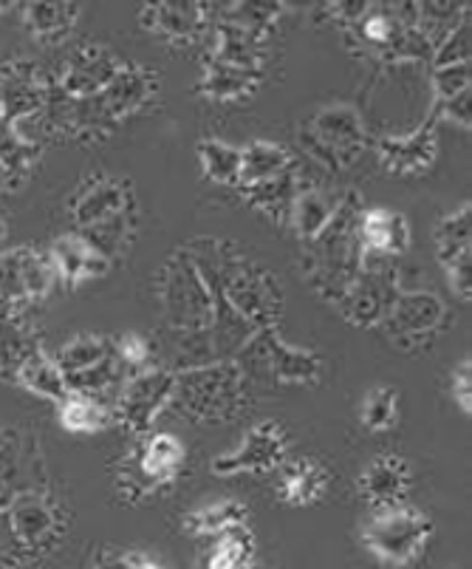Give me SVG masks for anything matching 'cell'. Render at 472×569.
Instances as JSON below:
<instances>
[{
    "mask_svg": "<svg viewBox=\"0 0 472 569\" xmlns=\"http://www.w3.org/2000/svg\"><path fill=\"white\" fill-rule=\"evenodd\" d=\"M187 250L199 263L201 276L207 278L218 301L232 309L252 332L280 326L287 295L272 269L255 261L230 238H195Z\"/></svg>",
    "mask_w": 472,
    "mask_h": 569,
    "instance_id": "6da1fadb",
    "label": "cell"
},
{
    "mask_svg": "<svg viewBox=\"0 0 472 569\" xmlns=\"http://www.w3.org/2000/svg\"><path fill=\"white\" fill-rule=\"evenodd\" d=\"M362 199L360 193H345L331 224L311 238L303 252V272L311 289L329 303H340L362 269L360 224Z\"/></svg>",
    "mask_w": 472,
    "mask_h": 569,
    "instance_id": "7a4b0ae2",
    "label": "cell"
},
{
    "mask_svg": "<svg viewBox=\"0 0 472 569\" xmlns=\"http://www.w3.org/2000/svg\"><path fill=\"white\" fill-rule=\"evenodd\" d=\"M255 388L249 386L232 360L175 369L173 406L190 422H232L252 406Z\"/></svg>",
    "mask_w": 472,
    "mask_h": 569,
    "instance_id": "3957f363",
    "label": "cell"
},
{
    "mask_svg": "<svg viewBox=\"0 0 472 569\" xmlns=\"http://www.w3.org/2000/svg\"><path fill=\"white\" fill-rule=\"evenodd\" d=\"M249 386H318L323 380V357L314 349H300L280 338V326L255 329L232 355Z\"/></svg>",
    "mask_w": 472,
    "mask_h": 569,
    "instance_id": "277c9868",
    "label": "cell"
},
{
    "mask_svg": "<svg viewBox=\"0 0 472 569\" xmlns=\"http://www.w3.org/2000/svg\"><path fill=\"white\" fill-rule=\"evenodd\" d=\"M184 445L173 433H148L113 468V488L124 505H142L175 482L184 468Z\"/></svg>",
    "mask_w": 472,
    "mask_h": 569,
    "instance_id": "5b68a950",
    "label": "cell"
},
{
    "mask_svg": "<svg viewBox=\"0 0 472 569\" xmlns=\"http://www.w3.org/2000/svg\"><path fill=\"white\" fill-rule=\"evenodd\" d=\"M368 142L365 119L351 102H325L300 128V144L311 162L331 173L349 170L362 157Z\"/></svg>",
    "mask_w": 472,
    "mask_h": 569,
    "instance_id": "8992f818",
    "label": "cell"
},
{
    "mask_svg": "<svg viewBox=\"0 0 472 569\" xmlns=\"http://www.w3.org/2000/svg\"><path fill=\"white\" fill-rule=\"evenodd\" d=\"M433 532V519L404 501V505L385 507V510H373L362 525L360 538L376 561L388 563V567H408L424 556Z\"/></svg>",
    "mask_w": 472,
    "mask_h": 569,
    "instance_id": "52a82bcc",
    "label": "cell"
},
{
    "mask_svg": "<svg viewBox=\"0 0 472 569\" xmlns=\"http://www.w3.org/2000/svg\"><path fill=\"white\" fill-rule=\"evenodd\" d=\"M173 391L175 369L153 363L142 371H133L113 402V422H119L131 437H148L155 419L173 406Z\"/></svg>",
    "mask_w": 472,
    "mask_h": 569,
    "instance_id": "ba28073f",
    "label": "cell"
},
{
    "mask_svg": "<svg viewBox=\"0 0 472 569\" xmlns=\"http://www.w3.org/2000/svg\"><path fill=\"white\" fill-rule=\"evenodd\" d=\"M450 320L448 303L435 292H399L391 312L382 320L388 338L404 351H419L444 332Z\"/></svg>",
    "mask_w": 472,
    "mask_h": 569,
    "instance_id": "9c48e42d",
    "label": "cell"
},
{
    "mask_svg": "<svg viewBox=\"0 0 472 569\" xmlns=\"http://www.w3.org/2000/svg\"><path fill=\"white\" fill-rule=\"evenodd\" d=\"M399 292H402V287H399L396 269L391 267V261L388 258L362 256L360 276L351 283L345 298L337 303V309L349 323L371 329V326H382Z\"/></svg>",
    "mask_w": 472,
    "mask_h": 569,
    "instance_id": "30bf717a",
    "label": "cell"
},
{
    "mask_svg": "<svg viewBox=\"0 0 472 569\" xmlns=\"http://www.w3.org/2000/svg\"><path fill=\"white\" fill-rule=\"evenodd\" d=\"M289 459L287 428L278 419H261L249 428L243 442L232 451L221 453L210 462L215 476H241V473H274Z\"/></svg>",
    "mask_w": 472,
    "mask_h": 569,
    "instance_id": "8fae6325",
    "label": "cell"
},
{
    "mask_svg": "<svg viewBox=\"0 0 472 569\" xmlns=\"http://www.w3.org/2000/svg\"><path fill=\"white\" fill-rule=\"evenodd\" d=\"M124 69V63L102 43H80L62 57L54 86L69 100H86L100 94L102 88L113 82V77Z\"/></svg>",
    "mask_w": 472,
    "mask_h": 569,
    "instance_id": "7c38bea8",
    "label": "cell"
},
{
    "mask_svg": "<svg viewBox=\"0 0 472 569\" xmlns=\"http://www.w3.org/2000/svg\"><path fill=\"white\" fill-rule=\"evenodd\" d=\"M9 516H12L14 532L23 541L31 561L54 552L60 547L62 536H66V516H62V510L49 496L38 493V490L20 493L9 505Z\"/></svg>",
    "mask_w": 472,
    "mask_h": 569,
    "instance_id": "4fadbf2b",
    "label": "cell"
},
{
    "mask_svg": "<svg viewBox=\"0 0 472 569\" xmlns=\"http://www.w3.org/2000/svg\"><path fill=\"white\" fill-rule=\"evenodd\" d=\"M54 82V80H51ZM51 82L34 60H12L0 69V113L20 126L40 117L49 102Z\"/></svg>",
    "mask_w": 472,
    "mask_h": 569,
    "instance_id": "5bb4252c",
    "label": "cell"
},
{
    "mask_svg": "<svg viewBox=\"0 0 472 569\" xmlns=\"http://www.w3.org/2000/svg\"><path fill=\"white\" fill-rule=\"evenodd\" d=\"M133 210H137L133 184L128 179H117V176H91L71 199V219L80 230L117 219L122 213H133Z\"/></svg>",
    "mask_w": 472,
    "mask_h": 569,
    "instance_id": "9a60e30c",
    "label": "cell"
},
{
    "mask_svg": "<svg viewBox=\"0 0 472 569\" xmlns=\"http://www.w3.org/2000/svg\"><path fill=\"white\" fill-rule=\"evenodd\" d=\"M144 32L162 38L170 46H193L212 26L210 3L173 0V3H148L139 12Z\"/></svg>",
    "mask_w": 472,
    "mask_h": 569,
    "instance_id": "2e32d148",
    "label": "cell"
},
{
    "mask_svg": "<svg viewBox=\"0 0 472 569\" xmlns=\"http://www.w3.org/2000/svg\"><path fill=\"white\" fill-rule=\"evenodd\" d=\"M435 113H430L422 126L402 137H382L376 144L380 162L393 176H422L433 168L439 157V137H435Z\"/></svg>",
    "mask_w": 472,
    "mask_h": 569,
    "instance_id": "e0dca14e",
    "label": "cell"
},
{
    "mask_svg": "<svg viewBox=\"0 0 472 569\" xmlns=\"http://www.w3.org/2000/svg\"><path fill=\"white\" fill-rule=\"evenodd\" d=\"M413 488V470L411 462L399 453H382L373 462L365 465L360 473V490L362 501L371 510H385V507H396L408 501Z\"/></svg>",
    "mask_w": 472,
    "mask_h": 569,
    "instance_id": "ac0fdd59",
    "label": "cell"
},
{
    "mask_svg": "<svg viewBox=\"0 0 472 569\" xmlns=\"http://www.w3.org/2000/svg\"><path fill=\"white\" fill-rule=\"evenodd\" d=\"M49 261L54 269V278L62 287H82L86 281L108 276L111 261L100 250H93L80 232H62L51 241Z\"/></svg>",
    "mask_w": 472,
    "mask_h": 569,
    "instance_id": "d6986e66",
    "label": "cell"
},
{
    "mask_svg": "<svg viewBox=\"0 0 472 569\" xmlns=\"http://www.w3.org/2000/svg\"><path fill=\"white\" fill-rule=\"evenodd\" d=\"M356 232H360L362 256L393 261V258L404 256L408 247H411L408 216L391 210V207H362Z\"/></svg>",
    "mask_w": 472,
    "mask_h": 569,
    "instance_id": "ffe728a7",
    "label": "cell"
},
{
    "mask_svg": "<svg viewBox=\"0 0 472 569\" xmlns=\"http://www.w3.org/2000/svg\"><path fill=\"white\" fill-rule=\"evenodd\" d=\"M278 499L289 507L318 505L331 488V473L323 462L309 457H289L278 470Z\"/></svg>",
    "mask_w": 472,
    "mask_h": 569,
    "instance_id": "44dd1931",
    "label": "cell"
},
{
    "mask_svg": "<svg viewBox=\"0 0 472 569\" xmlns=\"http://www.w3.org/2000/svg\"><path fill=\"white\" fill-rule=\"evenodd\" d=\"M342 196L345 193H337V190L323 188V184H303V179H300L289 224H292V230L298 232L303 244H309L311 238H318L331 224V219H334L342 204Z\"/></svg>",
    "mask_w": 472,
    "mask_h": 569,
    "instance_id": "7402d4cb",
    "label": "cell"
},
{
    "mask_svg": "<svg viewBox=\"0 0 472 569\" xmlns=\"http://www.w3.org/2000/svg\"><path fill=\"white\" fill-rule=\"evenodd\" d=\"M267 40L263 34L247 32L241 26H232L227 20H212V60L241 66V69L263 71L267 66Z\"/></svg>",
    "mask_w": 472,
    "mask_h": 569,
    "instance_id": "603a6c76",
    "label": "cell"
},
{
    "mask_svg": "<svg viewBox=\"0 0 472 569\" xmlns=\"http://www.w3.org/2000/svg\"><path fill=\"white\" fill-rule=\"evenodd\" d=\"M263 86V71L241 69V66L221 63L207 57L204 74L199 80V94L212 102L249 100Z\"/></svg>",
    "mask_w": 472,
    "mask_h": 569,
    "instance_id": "cb8c5ba5",
    "label": "cell"
},
{
    "mask_svg": "<svg viewBox=\"0 0 472 569\" xmlns=\"http://www.w3.org/2000/svg\"><path fill=\"white\" fill-rule=\"evenodd\" d=\"M300 190V164L294 170H287V173L274 176V179H267V182L258 184H241L238 193L247 201L252 210L267 216L274 224H289V216H292L294 196Z\"/></svg>",
    "mask_w": 472,
    "mask_h": 569,
    "instance_id": "d4e9b609",
    "label": "cell"
},
{
    "mask_svg": "<svg viewBox=\"0 0 472 569\" xmlns=\"http://www.w3.org/2000/svg\"><path fill=\"white\" fill-rule=\"evenodd\" d=\"M249 525V507L238 499H218L201 505L181 519V530L193 538H218Z\"/></svg>",
    "mask_w": 472,
    "mask_h": 569,
    "instance_id": "484cf974",
    "label": "cell"
},
{
    "mask_svg": "<svg viewBox=\"0 0 472 569\" xmlns=\"http://www.w3.org/2000/svg\"><path fill=\"white\" fill-rule=\"evenodd\" d=\"M298 168V159L289 151L287 144L272 142V139H255L241 148V184H258L274 179V176L287 173V170Z\"/></svg>",
    "mask_w": 472,
    "mask_h": 569,
    "instance_id": "4316f807",
    "label": "cell"
},
{
    "mask_svg": "<svg viewBox=\"0 0 472 569\" xmlns=\"http://www.w3.org/2000/svg\"><path fill=\"white\" fill-rule=\"evenodd\" d=\"M80 14L77 3H29L23 7V23L38 43L57 46L74 32Z\"/></svg>",
    "mask_w": 472,
    "mask_h": 569,
    "instance_id": "83f0119b",
    "label": "cell"
},
{
    "mask_svg": "<svg viewBox=\"0 0 472 569\" xmlns=\"http://www.w3.org/2000/svg\"><path fill=\"white\" fill-rule=\"evenodd\" d=\"M18 386H23L31 395L43 397V400H51L60 406L66 397H69V386H66V375L60 371L57 360L51 355H46L43 349L34 351V355L20 366L18 377H14Z\"/></svg>",
    "mask_w": 472,
    "mask_h": 569,
    "instance_id": "f1b7e54d",
    "label": "cell"
},
{
    "mask_svg": "<svg viewBox=\"0 0 472 569\" xmlns=\"http://www.w3.org/2000/svg\"><path fill=\"white\" fill-rule=\"evenodd\" d=\"M195 157H199L204 179H210L212 184H221V188H238V179H241V148L238 144L207 137L195 148Z\"/></svg>",
    "mask_w": 472,
    "mask_h": 569,
    "instance_id": "f546056e",
    "label": "cell"
},
{
    "mask_svg": "<svg viewBox=\"0 0 472 569\" xmlns=\"http://www.w3.org/2000/svg\"><path fill=\"white\" fill-rule=\"evenodd\" d=\"M57 422L69 433H100L113 422V408L93 397L69 395L60 402Z\"/></svg>",
    "mask_w": 472,
    "mask_h": 569,
    "instance_id": "4dcf8cb0",
    "label": "cell"
},
{
    "mask_svg": "<svg viewBox=\"0 0 472 569\" xmlns=\"http://www.w3.org/2000/svg\"><path fill=\"white\" fill-rule=\"evenodd\" d=\"M255 536L249 525L235 527L224 536L212 538V547L207 552V569H252L255 567Z\"/></svg>",
    "mask_w": 472,
    "mask_h": 569,
    "instance_id": "1f68e13d",
    "label": "cell"
},
{
    "mask_svg": "<svg viewBox=\"0 0 472 569\" xmlns=\"http://www.w3.org/2000/svg\"><path fill=\"white\" fill-rule=\"evenodd\" d=\"M472 207L470 201L461 204L459 210L444 216L439 224H435V256H439V263H450L455 258L472 256Z\"/></svg>",
    "mask_w": 472,
    "mask_h": 569,
    "instance_id": "d6a6232c",
    "label": "cell"
},
{
    "mask_svg": "<svg viewBox=\"0 0 472 569\" xmlns=\"http://www.w3.org/2000/svg\"><path fill=\"white\" fill-rule=\"evenodd\" d=\"M117 355L113 349V338H102V335H77L69 343L62 346L54 355L57 366H60L62 375H77V371H86L91 366H100L106 360Z\"/></svg>",
    "mask_w": 472,
    "mask_h": 569,
    "instance_id": "836d02e7",
    "label": "cell"
},
{
    "mask_svg": "<svg viewBox=\"0 0 472 569\" xmlns=\"http://www.w3.org/2000/svg\"><path fill=\"white\" fill-rule=\"evenodd\" d=\"M40 349L43 346H40L38 335L31 332L23 318L0 326V377L14 382L20 366Z\"/></svg>",
    "mask_w": 472,
    "mask_h": 569,
    "instance_id": "e575fe53",
    "label": "cell"
},
{
    "mask_svg": "<svg viewBox=\"0 0 472 569\" xmlns=\"http://www.w3.org/2000/svg\"><path fill=\"white\" fill-rule=\"evenodd\" d=\"M137 227H139V219H137V210H133V213H122L117 216V219H108L102 221V224H93L88 227V230H77V232L86 238L93 250H100L102 256L111 261V258L131 250L133 238H137Z\"/></svg>",
    "mask_w": 472,
    "mask_h": 569,
    "instance_id": "d590c367",
    "label": "cell"
},
{
    "mask_svg": "<svg viewBox=\"0 0 472 569\" xmlns=\"http://www.w3.org/2000/svg\"><path fill=\"white\" fill-rule=\"evenodd\" d=\"M287 14V7L283 3H230V7H212V20H227L232 26H241L247 32H255L269 38L278 20Z\"/></svg>",
    "mask_w": 472,
    "mask_h": 569,
    "instance_id": "8d00e7d4",
    "label": "cell"
},
{
    "mask_svg": "<svg viewBox=\"0 0 472 569\" xmlns=\"http://www.w3.org/2000/svg\"><path fill=\"white\" fill-rule=\"evenodd\" d=\"M360 422L365 431L382 433L396 428L399 422V395L391 386H376L362 397Z\"/></svg>",
    "mask_w": 472,
    "mask_h": 569,
    "instance_id": "74e56055",
    "label": "cell"
},
{
    "mask_svg": "<svg viewBox=\"0 0 472 569\" xmlns=\"http://www.w3.org/2000/svg\"><path fill=\"white\" fill-rule=\"evenodd\" d=\"M14 258H18V269H20V281H23L26 298L31 303L43 301L46 295H49L51 283L57 281L54 269H51L49 252H38L31 250V247H18L14 250Z\"/></svg>",
    "mask_w": 472,
    "mask_h": 569,
    "instance_id": "f35d334b",
    "label": "cell"
},
{
    "mask_svg": "<svg viewBox=\"0 0 472 569\" xmlns=\"http://www.w3.org/2000/svg\"><path fill=\"white\" fill-rule=\"evenodd\" d=\"M40 157V148L29 144L23 139V133L18 131L14 122H9L3 113H0V168L12 173L14 179L26 173L31 164L38 162Z\"/></svg>",
    "mask_w": 472,
    "mask_h": 569,
    "instance_id": "ab89813d",
    "label": "cell"
},
{
    "mask_svg": "<svg viewBox=\"0 0 472 569\" xmlns=\"http://www.w3.org/2000/svg\"><path fill=\"white\" fill-rule=\"evenodd\" d=\"M470 43H472V32H470V14L459 20V23L444 34L439 43L433 46V69H444V66H459V63H470Z\"/></svg>",
    "mask_w": 472,
    "mask_h": 569,
    "instance_id": "60d3db41",
    "label": "cell"
},
{
    "mask_svg": "<svg viewBox=\"0 0 472 569\" xmlns=\"http://www.w3.org/2000/svg\"><path fill=\"white\" fill-rule=\"evenodd\" d=\"M113 349H117L119 363L128 369V375H133V371H142V369H148V366L155 363L153 343H150V340L139 332H124V335H119V338H113Z\"/></svg>",
    "mask_w": 472,
    "mask_h": 569,
    "instance_id": "b9f144b4",
    "label": "cell"
},
{
    "mask_svg": "<svg viewBox=\"0 0 472 569\" xmlns=\"http://www.w3.org/2000/svg\"><path fill=\"white\" fill-rule=\"evenodd\" d=\"M31 563V556L26 552L23 541L18 538L12 525V516L7 510H0V569H14Z\"/></svg>",
    "mask_w": 472,
    "mask_h": 569,
    "instance_id": "7bdbcfd3",
    "label": "cell"
},
{
    "mask_svg": "<svg viewBox=\"0 0 472 569\" xmlns=\"http://www.w3.org/2000/svg\"><path fill=\"white\" fill-rule=\"evenodd\" d=\"M470 63L459 66H444V69H433V91L435 102L450 100V97L461 94V91H470Z\"/></svg>",
    "mask_w": 472,
    "mask_h": 569,
    "instance_id": "ee69618b",
    "label": "cell"
},
{
    "mask_svg": "<svg viewBox=\"0 0 472 569\" xmlns=\"http://www.w3.org/2000/svg\"><path fill=\"white\" fill-rule=\"evenodd\" d=\"M450 397L455 400V406L461 408V413L470 417L472 411V363L470 357L461 360L453 371H450Z\"/></svg>",
    "mask_w": 472,
    "mask_h": 569,
    "instance_id": "f6af8a7d",
    "label": "cell"
},
{
    "mask_svg": "<svg viewBox=\"0 0 472 569\" xmlns=\"http://www.w3.org/2000/svg\"><path fill=\"white\" fill-rule=\"evenodd\" d=\"M470 106H472V91H461V94L450 97V100L435 102L433 113L435 119H448V122H455L459 128H466V131H470L472 126Z\"/></svg>",
    "mask_w": 472,
    "mask_h": 569,
    "instance_id": "bcb514c9",
    "label": "cell"
},
{
    "mask_svg": "<svg viewBox=\"0 0 472 569\" xmlns=\"http://www.w3.org/2000/svg\"><path fill=\"white\" fill-rule=\"evenodd\" d=\"M444 272H448L450 289L455 292V298L470 303V298H472V256L455 258V261L444 263Z\"/></svg>",
    "mask_w": 472,
    "mask_h": 569,
    "instance_id": "7dc6e473",
    "label": "cell"
},
{
    "mask_svg": "<svg viewBox=\"0 0 472 569\" xmlns=\"http://www.w3.org/2000/svg\"><path fill=\"white\" fill-rule=\"evenodd\" d=\"M368 9H371V3H365V0H340V3H329V7H325V14H329L334 23H340L342 29H351L356 20H362V14H365Z\"/></svg>",
    "mask_w": 472,
    "mask_h": 569,
    "instance_id": "c3c4849f",
    "label": "cell"
},
{
    "mask_svg": "<svg viewBox=\"0 0 472 569\" xmlns=\"http://www.w3.org/2000/svg\"><path fill=\"white\" fill-rule=\"evenodd\" d=\"M91 569H131L128 561H124V552L119 550H100L97 558H93Z\"/></svg>",
    "mask_w": 472,
    "mask_h": 569,
    "instance_id": "681fc988",
    "label": "cell"
},
{
    "mask_svg": "<svg viewBox=\"0 0 472 569\" xmlns=\"http://www.w3.org/2000/svg\"><path fill=\"white\" fill-rule=\"evenodd\" d=\"M124 561H128V567L131 569H170V567H164L162 561H155L153 556H148V552H142V550H128L124 552Z\"/></svg>",
    "mask_w": 472,
    "mask_h": 569,
    "instance_id": "f907efd6",
    "label": "cell"
},
{
    "mask_svg": "<svg viewBox=\"0 0 472 569\" xmlns=\"http://www.w3.org/2000/svg\"><path fill=\"white\" fill-rule=\"evenodd\" d=\"M20 318H23V312H20L18 307H12V303L0 295V326L12 323V320H20Z\"/></svg>",
    "mask_w": 472,
    "mask_h": 569,
    "instance_id": "816d5d0a",
    "label": "cell"
},
{
    "mask_svg": "<svg viewBox=\"0 0 472 569\" xmlns=\"http://www.w3.org/2000/svg\"><path fill=\"white\" fill-rule=\"evenodd\" d=\"M14 182H18V179H14L12 173H7V170L0 168V188H12Z\"/></svg>",
    "mask_w": 472,
    "mask_h": 569,
    "instance_id": "f5cc1de1",
    "label": "cell"
},
{
    "mask_svg": "<svg viewBox=\"0 0 472 569\" xmlns=\"http://www.w3.org/2000/svg\"><path fill=\"white\" fill-rule=\"evenodd\" d=\"M3 238H7V224L0 221V244H3Z\"/></svg>",
    "mask_w": 472,
    "mask_h": 569,
    "instance_id": "db71d44e",
    "label": "cell"
},
{
    "mask_svg": "<svg viewBox=\"0 0 472 569\" xmlns=\"http://www.w3.org/2000/svg\"><path fill=\"white\" fill-rule=\"evenodd\" d=\"M7 442H9V433L0 431V445H7Z\"/></svg>",
    "mask_w": 472,
    "mask_h": 569,
    "instance_id": "11a10c76",
    "label": "cell"
},
{
    "mask_svg": "<svg viewBox=\"0 0 472 569\" xmlns=\"http://www.w3.org/2000/svg\"><path fill=\"white\" fill-rule=\"evenodd\" d=\"M9 9V3H0V12H7Z\"/></svg>",
    "mask_w": 472,
    "mask_h": 569,
    "instance_id": "9f6ffc18",
    "label": "cell"
}]
</instances>
